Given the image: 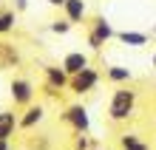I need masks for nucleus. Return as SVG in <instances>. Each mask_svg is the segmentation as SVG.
<instances>
[{
	"mask_svg": "<svg viewBox=\"0 0 156 150\" xmlns=\"http://www.w3.org/2000/svg\"><path fill=\"white\" fill-rule=\"evenodd\" d=\"M29 9V0H14V12H26Z\"/></svg>",
	"mask_w": 156,
	"mask_h": 150,
	"instance_id": "18",
	"label": "nucleus"
},
{
	"mask_svg": "<svg viewBox=\"0 0 156 150\" xmlns=\"http://www.w3.org/2000/svg\"><path fill=\"white\" fill-rule=\"evenodd\" d=\"M91 65V60H88V54L82 51V48H77V51H68V54H62V60H60V68L68 74V77H74V74H80V71H85Z\"/></svg>",
	"mask_w": 156,
	"mask_h": 150,
	"instance_id": "7",
	"label": "nucleus"
},
{
	"mask_svg": "<svg viewBox=\"0 0 156 150\" xmlns=\"http://www.w3.org/2000/svg\"><path fill=\"white\" fill-rule=\"evenodd\" d=\"M116 40L119 43H125V45H131V48H139V45H148V34L145 31H116Z\"/></svg>",
	"mask_w": 156,
	"mask_h": 150,
	"instance_id": "13",
	"label": "nucleus"
},
{
	"mask_svg": "<svg viewBox=\"0 0 156 150\" xmlns=\"http://www.w3.org/2000/svg\"><path fill=\"white\" fill-rule=\"evenodd\" d=\"M116 37V31H114V26L108 23V17H94L91 20V26H88V34H85V43H88V48L91 51H102V45L108 43V40H114Z\"/></svg>",
	"mask_w": 156,
	"mask_h": 150,
	"instance_id": "2",
	"label": "nucleus"
},
{
	"mask_svg": "<svg viewBox=\"0 0 156 150\" xmlns=\"http://www.w3.org/2000/svg\"><path fill=\"white\" fill-rule=\"evenodd\" d=\"M0 150H12V142H0Z\"/></svg>",
	"mask_w": 156,
	"mask_h": 150,
	"instance_id": "20",
	"label": "nucleus"
},
{
	"mask_svg": "<svg viewBox=\"0 0 156 150\" xmlns=\"http://www.w3.org/2000/svg\"><path fill=\"white\" fill-rule=\"evenodd\" d=\"M136 110V91L131 88H119L111 93V102H108V119L111 122H128Z\"/></svg>",
	"mask_w": 156,
	"mask_h": 150,
	"instance_id": "1",
	"label": "nucleus"
},
{
	"mask_svg": "<svg viewBox=\"0 0 156 150\" xmlns=\"http://www.w3.org/2000/svg\"><path fill=\"white\" fill-rule=\"evenodd\" d=\"M153 31H156V29H153Z\"/></svg>",
	"mask_w": 156,
	"mask_h": 150,
	"instance_id": "23",
	"label": "nucleus"
},
{
	"mask_svg": "<svg viewBox=\"0 0 156 150\" xmlns=\"http://www.w3.org/2000/svg\"><path fill=\"white\" fill-rule=\"evenodd\" d=\"M94 145H91L88 136H74V150H91Z\"/></svg>",
	"mask_w": 156,
	"mask_h": 150,
	"instance_id": "17",
	"label": "nucleus"
},
{
	"mask_svg": "<svg viewBox=\"0 0 156 150\" xmlns=\"http://www.w3.org/2000/svg\"><path fill=\"white\" fill-rule=\"evenodd\" d=\"M9 96H12V105L14 108H29L34 105V96H37V91H34V82L29 77H12L9 82Z\"/></svg>",
	"mask_w": 156,
	"mask_h": 150,
	"instance_id": "4",
	"label": "nucleus"
},
{
	"mask_svg": "<svg viewBox=\"0 0 156 150\" xmlns=\"http://www.w3.org/2000/svg\"><path fill=\"white\" fill-rule=\"evenodd\" d=\"M20 62H23L20 48H17L14 43H9V40H0V71H12Z\"/></svg>",
	"mask_w": 156,
	"mask_h": 150,
	"instance_id": "11",
	"label": "nucleus"
},
{
	"mask_svg": "<svg viewBox=\"0 0 156 150\" xmlns=\"http://www.w3.org/2000/svg\"><path fill=\"white\" fill-rule=\"evenodd\" d=\"M60 119L74 130V136H85L88 130H91V113H88L85 105H80V102L66 105V108H62V113H60Z\"/></svg>",
	"mask_w": 156,
	"mask_h": 150,
	"instance_id": "3",
	"label": "nucleus"
},
{
	"mask_svg": "<svg viewBox=\"0 0 156 150\" xmlns=\"http://www.w3.org/2000/svg\"><path fill=\"white\" fill-rule=\"evenodd\" d=\"M71 29H74V26H71V23L66 20V17H57V20H51V23H48V31H51V34H57V37L68 34Z\"/></svg>",
	"mask_w": 156,
	"mask_h": 150,
	"instance_id": "16",
	"label": "nucleus"
},
{
	"mask_svg": "<svg viewBox=\"0 0 156 150\" xmlns=\"http://www.w3.org/2000/svg\"><path fill=\"white\" fill-rule=\"evenodd\" d=\"M45 3L54 6V9H62V6H66V0H45Z\"/></svg>",
	"mask_w": 156,
	"mask_h": 150,
	"instance_id": "19",
	"label": "nucleus"
},
{
	"mask_svg": "<svg viewBox=\"0 0 156 150\" xmlns=\"http://www.w3.org/2000/svg\"><path fill=\"white\" fill-rule=\"evenodd\" d=\"M17 26V12L14 9H0V37H9Z\"/></svg>",
	"mask_w": 156,
	"mask_h": 150,
	"instance_id": "14",
	"label": "nucleus"
},
{
	"mask_svg": "<svg viewBox=\"0 0 156 150\" xmlns=\"http://www.w3.org/2000/svg\"><path fill=\"white\" fill-rule=\"evenodd\" d=\"M105 79L114 82V85H125V82L133 79V74H131V68H125V65H111V68L105 71Z\"/></svg>",
	"mask_w": 156,
	"mask_h": 150,
	"instance_id": "12",
	"label": "nucleus"
},
{
	"mask_svg": "<svg viewBox=\"0 0 156 150\" xmlns=\"http://www.w3.org/2000/svg\"><path fill=\"white\" fill-rule=\"evenodd\" d=\"M17 122H20V130H26V133L37 130L45 122V105H29L23 113H17Z\"/></svg>",
	"mask_w": 156,
	"mask_h": 150,
	"instance_id": "6",
	"label": "nucleus"
},
{
	"mask_svg": "<svg viewBox=\"0 0 156 150\" xmlns=\"http://www.w3.org/2000/svg\"><path fill=\"white\" fill-rule=\"evenodd\" d=\"M119 150H151V145L142 142L136 133H122L119 136Z\"/></svg>",
	"mask_w": 156,
	"mask_h": 150,
	"instance_id": "15",
	"label": "nucleus"
},
{
	"mask_svg": "<svg viewBox=\"0 0 156 150\" xmlns=\"http://www.w3.org/2000/svg\"><path fill=\"white\" fill-rule=\"evenodd\" d=\"M20 130V122H17V110L3 108L0 110V142H12Z\"/></svg>",
	"mask_w": 156,
	"mask_h": 150,
	"instance_id": "9",
	"label": "nucleus"
},
{
	"mask_svg": "<svg viewBox=\"0 0 156 150\" xmlns=\"http://www.w3.org/2000/svg\"><path fill=\"white\" fill-rule=\"evenodd\" d=\"M60 12L71 26H80V23L88 20V0H66V6Z\"/></svg>",
	"mask_w": 156,
	"mask_h": 150,
	"instance_id": "8",
	"label": "nucleus"
},
{
	"mask_svg": "<svg viewBox=\"0 0 156 150\" xmlns=\"http://www.w3.org/2000/svg\"><path fill=\"white\" fill-rule=\"evenodd\" d=\"M99 71L94 68V65H88L85 71H80V74H74V77L68 79V91L71 93H77V96H85V93H91L97 85H99Z\"/></svg>",
	"mask_w": 156,
	"mask_h": 150,
	"instance_id": "5",
	"label": "nucleus"
},
{
	"mask_svg": "<svg viewBox=\"0 0 156 150\" xmlns=\"http://www.w3.org/2000/svg\"><path fill=\"white\" fill-rule=\"evenodd\" d=\"M43 77H45V88H51V91H66L71 79L60 65H43Z\"/></svg>",
	"mask_w": 156,
	"mask_h": 150,
	"instance_id": "10",
	"label": "nucleus"
},
{
	"mask_svg": "<svg viewBox=\"0 0 156 150\" xmlns=\"http://www.w3.org/2000/svg\"><path fill=\"white\" fill-rule=\"evenodd\" d=\"M91 150H102V147H99V145H94V147H91Z\"/></svg>",
	"mask_w": 156,
	"mask_h": 150,
	"instance_id": "22",
	"label": "nucleus"
},
{
	"mask_svg": "<svg viewBox=\"0 0 156 150\" xmlns=\"http://www.w3.org/2000/svg\"><path fill=\"white\" fill-rule=\"evenodd\" d=\"M151 62H153V71H156V54H153V60H151Z\"/></svg>",
	"mask_w": 156,
	"mask_h": 150,
	"instance_id": "21",
	"label": "nucleus"
}]
</instances>
